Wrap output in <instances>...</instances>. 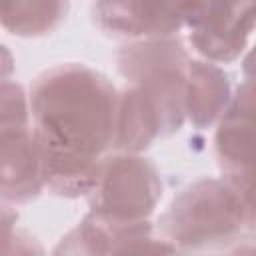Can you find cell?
<instances>
[{
	"instance_id": "5b68a950",
	"label": "cell",
	"mask_w": 256,
	"mask_h": 256,
	"mask_svg": "<svg viewBox=\"0 0 256 256\" xmlns=\"http://www.w3.org/2000/svg\"><path fill=\"white\" fill-rule=\"evenodd\" d=\"M180 10L192 48L212 64L236 60L256 26V4L184 2Z\"/></svg>"
},
{
	"instance_id": "9c48e42d",
	"label": "cell",
	"mask_w": 256,
	"mask_h": 256,
	"mask_svg": "<svg viewBox=\"0 0 256 256\" xmlns=\"http://www.w3.org/2000/svg\"><path fill=\"white\" fill-rule=\"evenodd\" d=\"M232 104L228 74L212 62L190 60L186 80V118L196 128L220 122Z\"/></svg>"
},
{
	"instance_id": "7c38bea8",
	"label": "cell",
	"mask_w": 256,
	"mask_h": 256,
	"mask_svg": "<svg viewBox=\"0 0 256 256\" xmlns=\"http://www.w3.org/2000/svg\"><path fill=\"white\" fill-rule=\"evenodd\" d=\"M242 74L244 82L236 88L230 110L256 124V46L246 54L242 62Z\"/></svg>"
},
{
	"instance_id": "3957f363",
	"label": "cell",
	"mask_w": 256,
	"mask_h": 256,
	"mask_svg": "<svg viewBox=\"0 0 256 256\" xmlns=\"http://www.w3.org/2000/svg\"><path fill=\"white\" fill-rule=\"evenodd\" d=\"M118 72L142 86L158 104L166 134L186 120V80L190 58L178 38H150L122 46L116 54Z\"/></svg>"
},
{
	"instance_id": "277c9868",
	"label": "cell",
	"mask_w": 256,
	"mask_h": 256,
	"mask_svg": "<svg viewBox=\"0 0 256 256\" xmlns=\"http://www.w3.org/2000/svg\"><path fill=\"white\" fill-rule=\"evenodd\" d=\"M162 198L158 168L140 154L106 156L96 188L88 196L90 212L114 224L146 222Z\"/></svg>"
},
{
	"instance_id": "7a4b0ae2",
	"label": "cell",
	"mask_w": 256,
	"mask_h": 256,
	"mask_svg": "<svg viewBox=\"0 0 256 256\" xmlns=\"http://www.w3.org/2000/svg\"><path fill=\"white\" fill-rule=\"evenodd\" d=\"M246 222L236 188L218 178H200L180 190L160 216L166 240L182 248H204L234 236Z\"/></svg>"
},
{
	"instance_id": "4fadbf2b",
	"label": "cell",
	"mask_w": 256,
	"mask_h": 256,
	"mask_svg": "<svg viewBox=\"0 0 256 256\" xmlns=\"http://www.w3.org/2000/svg\"><path fill=\"white\" fill-rule=\"evenodd\" d=\"M2 238H4L2 256H44V248L30 232L10 226L6 210H4V236Z\"/></svg>"
},
{
	"instance_id": "6da1fadb",
	"label": "cell",
	"mask_w": 256,
	"mask_h": 256,
	"mask_svg": "<svg viewBox=\"0 0 256 256\" xmlns=\"http://www.w3.org/2000/svg\"><path fill=\"white\" fill-rule=\"evenodd\" d=\"M118 96L104 74L78 62L52 66L32 82V132L54 194L80 198L96 188L116 138Z\"/></svg>"
},
{
	"instance_id": "ba28073f",
	"label": "cell",
	"mask_w": 256,
	"mask_h": 256,
	"mask_svg": "<svg viewBox=\"0 0 256 256\" xmlns=\"http://www.w3.org/2000/svg\"><path fill=\"white\" fill-rule=\"evenodd\" d=\"M160 136H166V130L154 98L142 86L126 88L118 96L114 148L128 154H140Z\"/></svg>"
},
{
	"instance_id": "52a82bcc",
	"label": "cell",
	"mask_w": 256,
	"mask_h": 256,
	"mask_svg": "<svg viewBox=\"0 0 256 256\" xmlns=\"http://www.w3.org/2000/svg\"><path fill=\"white\" fill-rule=\"evenodd\" d=\"M2 132V200L24 204L34 200L44 184L40 148L32 128Z\"/></svg>"
},
{
	"instance_id": "30bf717a",
	"label": "cell",
	"mask_w": 256,
	"mask_h": 256,
	"mask_svg": "<svg viewBox=\"0 0 256 256\" xmlns=\"http://www.w3.org/2000/svg\"><path fill=\"white\" fill-rule=\"evenodd\" d=\"M66 2H16L2 6V26L16 36H42L52 32L66 16Z\"/></svg>"
},
{
	"instance_id": "5bb4252c",
	"label": "cell",
	"mask_w": 256,
	"mask_h": 256,
	"mask_svg": "<svg viewBox=\"0 0 256 256\" xmlns=\"http://www.w3.org/2000/svg\"><path fill=\"white\" fill-rule=\"evenodd\" d=\"M242 198L244 204V212H246V222L256 226V178H252L250 182H246L244 186H240L236 190Z\"/></svg>"
},
{
	"instance_id": "9a60e30c",
	"label": "cell",
	"mask_w": 256,
	"mask_h": 256,
	"mask_svg": "<svg viewBox=\"0 0 256 256\" xmlns=\"http://www.w3.org/2000/svg\"><path fill=\"white\" fill-rule=\"evenodd\" d=\"M232 256H256V244H246V246H240L238 250H234Z\"/></svg>"
},
{
	"instance_id": "8992f818",
	"label": "cell",
	"mask_w": 256,
	"mask_h": 256,
	"mask_svg": "<svg viewBox=\"0 0 256 256\" xmlns=\"http://www.w3.org/2000/svg\"><path fill=\"white\" fill-rule=\"evenodd\" d=\"M92 16L104 32L136 40L172 38L184 26L180 4L168 2H96Z\"/></svg>"
},
{
	"instance_id": "8fae6325",
	"label": "cell",
	"mask_w": 256,
	"mask_h": 256,
	"mask_svg": "<svg viewBox=\"0 0 256 256\" xmlns=\"http://www.w3.org/2000/svg\"><path fill=\"white\" fill-rule=\"evenodd\" d=\"M112 232L102 218L88 212L54 248L52 256H110Z\"/></svg>"
}]
</instances>
